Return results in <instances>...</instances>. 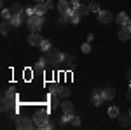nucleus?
Masks as SVG:
<instances>
[{"mask_svg": "<svg viewBox=\"0 0 131 130\" xmlns=\"http://www.w3.org/2000/svg\"><path fill=\"white\" fill-rule=\"evenodd\" d=\"M117 37H119V40H129L131 37V28L128 27V25H121V28H119V32H117Z\"/></svg>", "mask_w": 131, "mask_h": 130, "instance_id": "5", "label": "nucleus"}, {"mask_svg": "<svg viewBox=\"0 0 131 130\" xmlns=\"http://www.w3.org/2000/svg\"><path fill=\"white\" fill-rule=\"evenodd\" d=\"M89 11L98 14V12H100V4H98V2H91V4H89Z\"/></svg>", "mask_w": 131, "mask_h": 130, "instance_id": "23", "label": "nucleus"}, {"mask_svg": "<svg viewBox=\"0 0 131 130\" xmlns=\"http://www.w3.org/2000/svg\"><path fill=\"white\" fill-rule=\"evenodd\" d=\"M103 102H105V99H103V93H101V90H94V93H93V104H94L96 107H100Z\"/></svg>", "mask_w": 131, "mask_h": 130, "instance_id": "10", "label": "nucleus"}, {"mask_svg": "<svg viewBox=\"0 0 131 130\" xmlns=\"http://www.w3.org/2000/svg\"><path fill=\"white\" fill-rule=\"evenodd\" d=\"M47 121H49V116H47L46 111H39V112L33 116V123H35L37 128H44V125H46Z\"/></svg>", "mask_w": 131, "mask_h": 130, "instance_id": "2", "label": "nucleus"}, {"mask_svg": "<svg viewBox=\"0 0 131 130\" xmlns=\"http://www.w3.org/2000/svg\"><path fill=\"white\" fill-rule=\"evenodd\" d=\"M70 0H60V2H58V4H56V7H58V11H60L61 14H65V16H67V14H68V11H70Z\"/></svg>", "mask_w": 131, "mask_h": 130, "instance_id": "6", "label": "nucleus"}, {"mask_svg": "<svg viewBox=\"0 0 131 130\" xmlns=\"http://www.w3.org/2000/svg\"><path fill=\"white\" fill-rule=\"evenodd\" d=\"M49 106H51V109H52V111H54V109H58V107H61L60 95H58V93H54V95H51V99H49Z\"/></svg>", "mask_w": 131, "mask_h": 130, "instance_id": "12", "label": "nucleus"}, {"mask_svg": "<svg viewBox=\"0 0 131 130\" xmlns=\"http://www.w3.org/2000/svg\"><path fill=\"white\" fill-rule=\"evenodd\" d=\"M42 25H44L42 14H33V16H28V20H26V28L30 30V33H40Z\"/></svg>", "mask_w": 131, "mask_h": 130, "instance_id": "1", "label": "nucleus"}, {"mask_svg": "<svg viewBox=\"0 0 131 130\" xmlns=\"http://www.w3.org/2000/svg\"><path fill=\"white\" fill-rule=\"evenodd\" d=\"M10 16H12V11L2 9V20H10Z\"/></svg>", "mask_w": 131, "mask_h": 130, "instance_id": "26", "label": "nucleus"}, {"mask_svg": "<svg viewBox=\"0 0 131 130\" xmlns=\"http://www.w3.org/2000/svg\"><path fill=\"white\" fill-rule=\"evenodd\" d=\"M108 116H110V118H119V107H115V106L110 107V109H108Z\"/></svg>", "mask_w": 131, "mask_h": 130, "instance_id": "22", "label": "nucleus"}, {"mask_svg": "<svg viewBox=\"0 0 131 130\" xmlns=\"http://www.w3.org/2000/svg\"><path fill=\"white\" fill-rule=\"evenodd\" d=\"M12 104H14V100L10 99V97H7V95L4 93V97H2V111H9Z\"/></svg>", "mask_w": 131, "mask_h": 130, "instance_id": "13", "label": "nucleus"}, {"mask_svg": "<svg viewBox=\"0 0 131 130\" xmlns=\"http://www.w3.org/2000/svg\"><path fill=\"white\" fill-rule=\"evenodd\" d=\"M73 9H75V14H77L79 18H86V16L91 12L89 5H82V4H81V5H77V7H73Z\"/></svg>", "mask_w": 131, "mask_h": 130, "instance_id": "8", "label": "nucleus"}, {"mask_svg": "<svg viewBox=\"0 0 131 130\" xmlns=\"http://www.w3.org/2000/svg\"><path fill=\"white\" fill-rule=\"evenodd\" d=\"M101 93H103V99H105V100H112L114 97H115V90L110 88V86L105 88V90H101Z\"/></svg>", "mask_w": 131, "mask_h": 130, "instance_id": "14", "label": "nucleus"}, {"mask_svg": "<svg viewBox=\"0 0 131 130\" xmlns=\"http://www.w3.org/2000/svg\"><path fill=\"white\" fill-rule=\"evenodd\" d=\"M10 11H12V12H23V5H21L19 2H16V4H12V7H10Z\"/></svg>", "mask_w": 131, "mask_h": 130, "instance_id": "24", "label": "nucleus"}, {"mask_svg": "<svg viewBox=\"0 0 131 130\" xmlns=\"http://www.w3.org/2000/svg\"><path fill=\"white\" fill-rule=\"evenodd\" d=\"M115 21H117L119 25H128L129 18H128V14H126V12H119V14L115 16Z\"/></svg>", "mask_w": 131, "mask_h": 130, "instance_id": "17", "label": "nucleus"}, {"mask_svg": "<svg viewBox=\"0 0 131 130\" xmlns=\"http://www.w3.org/2000/svg\"><path fill=\"white\" fill-rule=\"evenodd\" d=\"M51 128H54V123L49 120L47 123H46V125H44V130H51Z\"/></svg>", "mask_w": 131, "mask_h": 130, "instance_id": "30", "label": "nucleus"}, {"mask_svg": "<svg viewBox=\"0 0 131 130\" xmlns=\"http://www.w3.org/2000/svg\"><path fill=\"white\" fill-rule=\"evenodd\" d=\"M70 4L73 7H77V5H81V0H70Z\"/></svg>", "mask_w": 131, "mask_h": 130, "instance_id": "32", "label": "nucleus"}, {"mask_svg": "<svg viewBox=\"0 0 131 130\" xmlns=\"http://www.w3.org/2000/svg\"><path fill=\"white\" fill-rule=\"evenodd\" d=\"M98 21L103 23V25H108L112 21H115V18H114V14H112L110 11H100L98 12Z\"/></svg>", "mask_w": 131, "mask_h": 130, "instance_id": "4", "label": "nucleus"}, {"mask_svg": "<svg viewBox=\"0 0 131 130\" xmlns=\"http://www.w3.org/2000/svg\"><path fill=\"white\" fill-rule=\"evenodd\" d=\"M81 49H82V53H89V51H91V44H89V42L82 44V46H81Z\"/></svg>", "mask_w": 131, "mask_h": 130, "instance_id": "28", "label": "nucleus"}, {"mask_svg": "<svg viewBox=\"0 0 131 130\" xmlns=\"http://www.w3.org/2000/svg\"><path fill=\"white\" fill-rule=\"evenodd\" d=\"M70 125H72V127H79V125H81V118H79V116H73V114H72V118H70Z\"/></svg>", "mask_w": 131, "mask_h": 130, "instance_id": "25", "label": "nucleus"}, {"mask_svg": "<svg viewBox=\"0 0 131 130\" xmlns=\"http://www.w3.org/2000/svg\"><path fill=\"white\" fill-rule=\"evenodd\" d=\"M10 28H14V27H12V23H10V20H2V27H0V32H2V33L5 35V33H7Z\"/></svg>", "mask_w": 131, "mask_h": 130, "instance_id": "15", "label": "nucleus"}, {"mask_svg": "<svg viewBox=\"0 0 131 130\" xmlns=\"http://www.w3.org/2000/svg\"><path fill=\"white\" fill-rule=\"evenodd\" d=\"M93 39H94V33H89V35H88V42H91Z\"/></svg>", "mask_w": 131, "mask_h": 130, "instance_id": "34", "label": "nucleus"}, {"mask_svg": "<svg viewBox=\"0 0 131 130\" xmlns=\"http://www.w3.org/2000/svg\"><path fill=\"white\" fill-rule=\"evenodd\" d=\"M129 114H131V109H129Z\"/></svg>", "mask_w": 131, "mask_h": 130, "instance_id": "39", "label": "nucleus"}, {"mask_svg": "<svg viewBox=\"0 0 131 130\" xmlns=\"http://www.w3.org/2000/svg\"><path fill=\"white\" fill-rule=\"evenodd\" d=\"M128 100H131V86H129V90H128Z\"/></svg>", "mask_w": 131, "mask_h": 130, "instance_id": "36", "label": "nucleus"}, {"mask_svg": "<svg viewBox=\"0 0 131 130\" xmlns=\"http://www.w3.org/2000/svg\"><path fill=\"white\" fill-rule=\"evenodd\" d=\"M119 123H121L122 127H128L131 123V114L128 112V114H122V116H119Z\"/></svg>", "mask_w": 131, "mask_h": 130, "instance_id": "20", "label": "nucleus"}, {"mask_svg": "<svg viewBox=\"0 0 131 130\" xmlns=\"http://www.w3.org/2000/svg\"><path fill=\"white\" fill-rule=\"evenodd\" d=\"M128 27H129V28H131V18H129V21H128Z\"/></svg>", "mask_w": 131, "mask_h": 130, "instance_id": "37", "label": "nucleus"}, {"mask_svg": "<svg viewBox=\"0 0 131 130\" xmlns=\"http://www.w3.org/2000/svg\"><path fill=\"white\" fill-rule=\"evenodd\" d=\"M35 2H37V4H39V2H46V0H35Z\"/></svg>", "mask_w": 131, "mask_h": 130, "instance_id": "38", "label": "nucleus"}, {"mask_svg": "<svg viewBox=\"0 0 131 130\" xmlns=\"http://www.w3.org/2000/svg\"><path fill=\"white\" fill-rule=\"evenodd\" d=\"M73 11H75V9H73ZM70 21H72V23H73V25H77V23L81 21V18H79V16H77V14L73 12V14H72V18H70Z\"/></svg>", "mask_w": 131, "mask_h": 130, "instance_id": "29", "label": "nucleus"}, {"mask_svg": "<svg viewBox=\"0 0 131 130\" xmlns=\"http://www.w3.org/2000/svg\"><path fill=\"white\" fill-rule=\"evenodd\" d=\"M26 14H28V16H33V14H37V12H35V7H26Z\"/></svg>", "mask_w": 131, "mask_h": 130, "instance_id": "31", "label": "nucleus"}, {"mask_svg": "<svg viewBox=\"0 0 131 130\" xmlns=\"http://www.w3.org/2000/svg\"><path fill=\"white\" fill-rule=\"evenodd\" d=\"M61 111L63 112H68V114H73V104L68 99H63V102H61Z\"/></svg>", "mask_w": 131, "mask_h": 130, "instance_id": "11", "label": "nucleus"}, {"mask_svg": "<svg viewBox=\"0 0 131 130\" xmlns=\"http://www.w3.org/2000/svg\"><path fill=\"white\" fill-rule=\"evenodd\" d=\"M39 48H40V49L46 53V51H49V49H51V42H49L47 39H44V40L40 42V46H39Z\"/></svg>", "mask_w": 131, "mask_h": 130, "instance_id": "21", "label": "nucleus"}, {"mask_svg": "<svg viewBox=\"0 0 131 130\" xmlns=\"http://www.w3.org/2000/svg\"><path fill=\"white\" fill-rule=\"evenodd\" d=\"M47 11L49 9H47V5H46V2H39V4L35 5V12H37V14H42V16H44Z\"/></svg>", "mask_w": 131, "mask_h": 130, "instance_id": "16", "label": "nucleus"}, {"mask_svg": "<svg viewBox=\"0 0 131 130\" xmlns=\"http://www.w3.org/2000/svg\"><path fill=\"white\" fill-rule=\"evenodd\" d=\"M128 79H129V86H131V69L128 70Z\"/></svg>", "mask_w": 131, "mask_h": 130, "instance_id": "35", "label": "nucleus"}, {"mask_svg": "<svg viewBox=\"0 0 131 130\" xmlns=\"http://www.w3.org/2000/svg\"><path fill=\"white\" fill-rule=\"evenodd\" d=\"M56 93L60 95V99H68V95H70V90H68L67 86H60Z\"/></svg>", "mask_w": 131, "mask_h": 130, "instance_id": "18", "label": "nucleus"}, {"mask_svg": "<svg viewBox=\"0 0 131 130\" xmlns=\"http://www.w3.org/2000/svg\"><path fill=\"white\" fill-rule=\"evenodd\" d=\"M63 63H65V65H68V69H73V67H75V58H73L72 55H65Z\"/></svg>", "mask_w": 131, "mask_h": 130, "instance_id": "19", "label": "nucleus"}, {"mask_svg": "<svg viewBox=\"0 0 131 130\" xmlns=\"http://www.w3.org/2000/svg\"><path fill=\"white\" fill-rule=\"evenodd\" d=\"M49 53H51V56H52V62H54V63H58V65L63 63V60H65V55H63V53H60L58 49H52V48L49 49Z\"/></svg>", "mask_w": 131, "mask_h": 130, "instance_id": "7", "label": "nucleus"}, {"mask_svg": "<svg viewBox=\"0 0 131 130\" xmlns=\"http://www.w3.org/2000/svg\"><path fill=\"white\" fill-rule=\"evenodd\" d=\"M46 5H47V9H52V2H51V0H46Z\"/></svg>", "mask_w": 131, "mask_h": 130, "instance_id": "33", "label": "nucleus"}, {"mask_svg": "<svg viewBox=\"0 0 131 130\" xmlns=\"http://www.w3.org/2000/svg\"><path fill=\"white\" fill-rule=\"evenodd\" d=\"M70 118H72V114H68V112H63V118H61V123H70Z\"/></svg>", "mask_w": 131, "mask_h": 130, "instance_id": "27", "label": "nucleus"}, {"mask_svg": "<svg viewBox=\"0 0 131 130\" xmlns=\"http://www.w3.org/2000/svg\"><path fill=\"white\" fill-rule=\"evenodd\" d=\"M42 35L40 33H30L28 35V44L30 46H40V42H42Z\"/></svg>", "mask_w": 131, "mask_h": 130, "instance_id": "9", "label": "nucleus"}, {"mask_svg": "<svg viewBox=\"0 0 131 130\" xmlns=\"http://www.w3.org/2000/svg\"><path fill=\"white\" fill-rule=\"evenodd\" d=\"M16 127L19 130H31L35 127V123H33V120H30V118H18Z\"/></svg>", "mask_w": 131, "mask_h": 130, "instance_id": "3", "label": "nucleus"}]
</instances>
